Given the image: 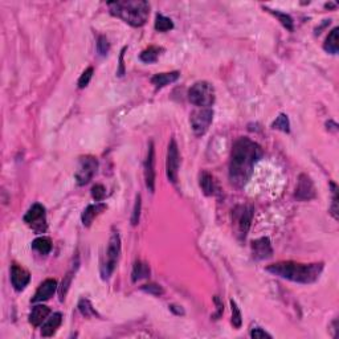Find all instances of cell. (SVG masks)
I'll return each instance as SVG.
<instances>
[{
	"label": "cell",
	"mask_w": 339,
	"mask_h": 339,
	"mask_svg": "<svg viewBox=\"0 0 339 339\" xmlns=\"http://www.w3.org/2000/svg\"><path fill=\"white\" fill-rule=\"evenodd\" d=\"M262 156V150L256 142L241 136L233 143L229 160V181L236 187H244L251 179L254 164Z\"/></svg>",
	"instance_id": "6da1fadb"
},
{
	"label": "cell",
	"mask_w": 339,
	"mask_h": 339,
	"mask_svg": "<svg viewBox=\"0 0 339 339\" xmlns=\"http://www.w3.org/2000/svg\"><path fill=\"white\" fill-rule=\"evenodd\" d=\"M274 276H278L285 280L298 282V284H313L319 278L323 264H298L293 261H284L272 264L266 268Z\"/></svg>",
	"instance_id": "7a4b0ae2"
},
{
	"label": "cell",
	"mask_w": 339,
	"mask_h": 339,
	"mask_svg": "<svg viewBox=\"0 0 339 339\" xmlns=\"http://www.w3.org/2000/svg\"><path fill=\"white\" fill-rule=\"evenodd\" d=\"M110 14L119 18L131 27H142L147 22L150 15V4L144 0H125L107 3Z\"/></svg>",
	"instance_id": "3957f363"
},
{
	"label": "cell",
	"mask_w": 339,
	"mask_h": 339,
	"mask_svg": "<svg viewBox=\"0 0 339 339\" xmlns=\"http://www.w3.org/2000/svg\"><path fill=\"white\" fill-rule=\"evenodd\" d=\"M188 100L199 107H210L215 102V89L207 81H199L194 84L188 92Z\"/></svg>",
	"instance_id": "277c9868"
},
{
	"label": "cell",
	"mask_w": 339,
	"mask_h": 339,
	"mask_svg": "<svg viewBox=\"0 0 339 339\" xmlns=\"http://www.w3.org/2000/svg\"><path fill=\"white\" fill-rule=\"evenodd\" d=\"M119 254H121V237H119L118 233L114 232L109 240L105 261L101 265V276H102L103 280H107L111 276V273L114 272Z\"/></svg>",
	"instance_id": "5b68a950"
},
{
	"label": "cell",
	"mask_w": 339,
	"mask_h": 339,
	"mask_svg": "<svg viewBox=\"0 0 339 339\" xmlns=\"http://www.w3.org/2000/svg\"><path fill=\"white\" fill-rule=\"evenodd\" d=\"M97 168H98V160L92 155H85L81 156L78 160L77 171L74 174V178L77 181L78 186L88 185L92 181L93 177L96 175Z\"/></svg>",
	"instance_id": "8992f818"
},
{
	"label": "cell",
	"mask_w": 339,
	"mask_h": 339,
	"mask_svg": "<svg viewBox=\"0 0 339 339\" xmlns=\"http://www.w3.org/2000/svg\"><path fill=\"white\" fill-rule=\"evenodd\" d=\"M212 119H214V110L211 107H200L199 110L194 111L190 122L195 135H204L210 129Z\"/></svg>",
	"instance_id": "52a82bcc"
},
{
	"label": "cell",
	"mask_w": 339,
	"mask_h": 339,
	"mask_svg": "<svg viewBox=\"0 0 339 339\" xmlns=\"http://www.w3.org/2000/svg\"><path fill=\"white\" fill-rule=\"evenodd\" d=\"M24 223L34 229L35 232L44 233L47 231V227H48L44 207L39 203L34 204L24 215Z\"/></svg>",
	"instance_id": "ba28073f"
},
{
	"label": "cell",
	"mask_w": 339,
	"mask_h": 339,
	"mask_svg": "<svg viewBox=\"0 0 339 339\" xmlns=\"http://www.w3.org/2000/svg\"><path fill=\"white\" fill-rule=\"evenodd\" d=\"M179 164H181V156L178 150L177 140L171 139L167 150V160H166V174L168 181L171 183L178 182V173H179Z\"/></svg>",
	"instance_id": "9c48e42d"
},
{
	"label": "cell",
	"mask_w": 339,
	"mask_h": 339,
	"mask_svg": "<svg viewBox=\"0 0 339 339\" xmlns=\"http://www.w3.org/2000/svg\"><path fill=\"white\" fill-rule=\"evenodd\" d=\"M294 196L298 200H303V202L315 198V188H314L313 181L306 174H301L298 177V183H297Z\"/></svg>",
	"instance_id": "30bf717a"
},
{
	"label": "cell",
	"mask_w": 339,
	"mask_h": 339,
	"mask_svg": "<svg viewBox=\"0 0 339 339\" xmlns=\"http://www.w3.org/2000/svg\"><path fill=\"white\" fill-rule=\"evenodd\" d=\"M154 163H155V148L154 143L150 142V144H148L147 156H146V160H144V181H146V187L148 188V191L150 192L155 191Z\"/></svg>",
	"instance_id": "8fae6325"
},
{
	"label": "cell",
	"mask_w": 339,
	"mask_h": 339,
	"mask_svg": "<svg viewBox=\"0 0 339 339\" xmlns=\"http://www.w3.org/2000/svg\"><path fill=\"white\" fill-rule=\"evenodd\" d=\"M31 274L27 269H24L23 266L19 264H14L11 268V282L12 286L15 288V290L22 291L26 288L27 285L30 284Z\"/></svg>",
	"instance_id": "7c38bea8"
},
{
	"label": "cell",
	"mask_w": 339,
	"mask_h": 339,
	"mask_svg": "<svg viewBox=\"0 0 339 339\" xmlns=\"http://www.w3.org/2000/svg\"><path fill=\"white\" fill-rule=\"evenodd\" d=\"M236 215V221L237 225H239L240 233L245 237V235L248 233L249 228H251L252 218H253V208L249 206L239 207L235 212Z\"/></svg>",
	"instance_id": "4fadbf2b"
},
{
	"label": "cell",
	"mask_w": 339,
	"mask_h": 339,
	"mask_svg": "<svg viewBox=\"0 0 339 339\" xmlns=\"http://www.w3.org/2000/svg\"><path fill=\"white\" fill-rule=\"evenodd\" d=\"M252 254L256 260H266L273 256V249L270 240L268 237L254 240L252 243Z\"/></svg>",
	"instance_id": "5bb4252c"
},
{
	"label": "cell",
	"mask_w": 339,
	"mask_h": 339,
	"mask_svg": "<svg viewBox=\"0 0 339 339\" xmlns=\"http://www.w3.org/2000/svg\"><path fill=\"white\" fill-rule=\"evenodd\" d=\"M57 289H59V286H57V281L53 280V278L45 280L44 282L39 286L36 293H35L34 298H32V302L37 303L43 302V301H47V299H49L52 295L55 294Z\"/></svg>",
	"instance_id": "9a60e30c"
},
{
	"label": "cell",
	"mask_w": 339,
	"mask_h": 339,
	"mask_svg": "<svg viewBox=\"0 0 339 339\" xmlns=\"http://www.w3.org/2000/svg\"><path fill=\"white\" fill-rule=\"evenodd\" d=\"M106 208H107L106 204H103V203H96V204H90V206H88L84 210V212H82V216H81L82 224H84L85 227H90L93 221H94V219H96L97 216H100V215L102 214L103 211L106 210Z\"/></svg>",
	"instance_id": "2e32d148"
},
{
	"label": "cell",
	"mask_w": 339,
	"mask_h": 339,
	"mask_svg": "<svg viewBox=\"0 0 339 339\" xmlns=\"http://www.w3.org/2000/svg\"><path fill=\"white\" fill-rule=\"evenodd\" d=\"M199 183L202 191L204 192V195L212 196L218 191V183L215 181V178L210 173H207V171H203V173L200 174Z\"/></svg>",
	"instance_id": "e0dca14e"
},
{
	"label": "cell",
	"mask_w": 339,
	"mask_h": 339,
	"mask_svg": "<svg viewBox=\"0 0 339 339\" xmlns=\"http://www.w3.org/2000/svg\"><path fill=\"white\" fill-rule=\"evenodd\" d=\"M49 314H51V309H49L48 306L45 305L35 306L30 314V323L32 324V326H35V327H37V326H40V324L48 318Z\"/></svg>",
	"instance_id": "ac0fdd59"
},
{
	"label": "cell",
	"mask_w": 339,
	"mask_h": 339,
	"mask_svg": "<svg viewBox=\"0 0 339 339\" xmlns=\"http://www.w3.org/2000/svg\"><path fill=\"white\" fill-rule=\"evenodd\" d=\"M63 322V314L61 313H55L49 318L48 321L43 324V328H41V335L43 336H52L57 331V328L60 327V324Z\"/></svg>",
	"instance_id": "d6986e66"
},
{
	"label": "cell",
	"mask_w": 339,
	"mask_h": 339,
	"mask_svg": "<svg viewBox=\"0 0 339 339\" xmlns=\"http://www.w3.org/2000/svg\"><path fill=\"white\" fill-rule=\"evenodd\" d=\"M181 73L179 72H169V73H158L155 74L154 77L151 78L152 85H155V88L160 89L164 88L166 85L173 84L179 78Z\"/></svg>",
	"instance_id": "ffe728a7"
},
{
	"label": "cell",
	"mask_w": 339,
	"mask_h": 339,
	"mask_svg": "<svg viewBox=\"0 0 339 339\" xmlns=\"http://www.w3.org/2000/svg\"><path fill=\"white\" fill-rule=\"evenodd\" d=\"M324 51L331 55H336L339 51V28H334L327 36L323 44Z\"/></svg>",
	"instance_id": "44dd1931"
},
{
	"label": "cell",
	"mask_w": 339,
	"mask_h": 339,
	"mask_svg": "<svg viewBox=\"0 0 339 339\" xmlns=\"http://www.w3.org/2000/svg\"><path fill=\"white\" fill-rule=\"evenodd\" d=\"M148 277H150V268H148L147 264H144L142 261H136L133 266V273H131L133 282L143 280V278H148Z\"/></svg>",
	"instance_id": "7402d4cb"
},
{
	"label": "cell",
	"mask_w": 339,
	"mask_h": 339,
	"mask_svg": "<svg viewBox=\"0 0 339 339\" xmlns=\"http://www.w3.org/2000/svg\"><path fill=\"white\" fill-rule=\"evenodd\" d=\"M32 249L39 252L40 254H48L52 251V241L49 237L41 236L34 240L32 243Z\"/></svg>",
	"instance_id": "603a6c76"
},
{
	"label": "cell",
	"mask_w": 339,
	"mask_h": 339,
	"mask_svg": "<svg viewBox=\"0 0 339 339\" xmlns=\"http://www.w3.org/2000/svg\"><path fill=\"white\" fill-rule=\"evenodd\" d=\"M160 51H162V49L158 48V47H148L147 49H144V51L139 55L140 61H143V63L146 64L155 63L156 59H158L159 52Z\"/></svg>",
	"instance_id": "cb8c5ba5"
},
{
	"label": "cell",
	"mask_w": 339,
	"mask_h": 339,
	"mask_svg": "<svg viewBox=\"0 0 339 339\" xmlns=\"http://www.w3.org/2000/svg\"><path fill=\"white\" fill-rule=\"evenodd\" d=\"M173 28L174 23L171 19L160 15V14L156 15V19H155V30L159 31V32H167V31H171Z\"/></svg>",
	"instance_id": "d4e9b609"
},
{
	"label": "cell",
	"mask_w": 339,
	"mask_h": 339,
	"mask_svg": "<svg viewBox=\"0 0 339 339\" xmlns=\"http://www.w3.org/2000/svg\"><path fill=\"white\" fill-rule=\"evenodd\" d=\"M272 127L273 129L281 130V131H284V133H289V131H290V122H289L288 115L281 113V114L277 117L276 121L272 123Z\"/></svg>",
	"instance_id": "484cf974"
},
{
	"label": "cell",
	"mask_w": 339,
	"mask_h": 339,
	"mask_svg": "<svg viewBox=\"0 0 339 339\" xmlns=\"http://www.w3.org/2000/svg\"><path fill=\"white\" fill-rule=\"evenodd\" d=\"M78 310H80V313L84 315V317L86 318H90V317H94V315H97V311L94 309H93L92 303H90V301L89 299H85L82 298L80 302H78Z\"/></svg>",
	"instance_id": "4316f807"
},
{
	"label": "cell",
	"mask_w": 339,
	"mask_h": 339,
	"mask_svg": "<svg viewBox=\"0 0 339 339\" xmlns=\"http://www.w3.org/2000/svg\"><path fill=\"white\" fill-rule=\"evenodd\" d=\"M266 10H268V11H269L272 15L276 16V18L280 20L281 24H282V26L286 28V30L293 31V19H291L290 16L286 15V14H284V12L274 11V10H269V8H266Z\"/></svg>",
	"instance_id": "83f0119b"
},
{
	"label": "cell",
	"mask_w": 339,
	"mask_h": 339,
	"mask_svg": "<svg viewBox=\"0 0 339 339\" xmlns=\"http://www.w3.org/2000/svg\"><path fill=\"white\" fill-rule=\"evenodd\" d=\"M72 280H73V272H69L67 276L64 277L63 282H61V286H59V295L60 299L64 301L65 299V295H67L68 290H69V286L72 284Z\"/></svg>",
	"instance_id": "f1b7e54d"
},
{
	"label": "cell",
	"mask_w": 339,
	"mask_h": 339,
	"mask_svg": "<svg viewBox=\"0 0 339 339\" xmlns=\"http://www.w3.org/2000/svg\"><path fill=\"white\" fill-rule=\"evenodd\" d=\"M231 307H232V319H231V322H232L233 327L240 328L241 323H243V318H241V311H240L239 306L233 299H231Z\"/></svg>",
	"instance_id": "f546056e"
},
{
	"label": "cell",
	"mask_w": 339,
	"mask_h": 339,
	"mask_svg": "<svg viewBox=\"0 0 339 339\" xmlns=\"http://www.w3.org/2000/svg\"><path fill=\"white\" fill-rule=\"evenodd\" d=\"M97 51L101 56H106L110 51V43L106 36H100L97 40Z\"/></svg>",
	"instance_id": "4dcf8cb0"
},
{
	"label": "cell",
	"mask_w": 339,
	"mask_h": 339,
	"mask_svg": "<svg viewBox=\"0 0 339 339\" xmlns=\"http://www.w3.org/2000/svg\"><path fill=\"white\" fill-rule=\"evenodd\" d=\"M330 186H331L332 188V204H331V208H330V212H331V215L334 216V219H336L338 220V187H336L335 183H330Z\"/></svg>",
	"instance_id": "1f68e13d"
},
{
	"label": "cell",
	"mask_w": 339,
	"mask_h": 339,
	"mask_svg": "<svg viewBox=\"0 0 339 339\" xmlns=\"http://www.w3.org/2000/svg\"><path fill=\"white\" fill-rule=\"evenodd\" d=\"M93 72H94V69H93L92 67H89L88 69L85 70L84 73L81 74L80 80H78V88L84 89L88 86L89 82H90V80H92V77H93Z\"/></svg>",
	"instance_id": "d6a6232c"
},
{
	"label": "cell",
	"mask_w": 339,
	"mask_h": 339,
	"mask_svg": "<svg viewBox=\"0 0 339 339\" xmlns=\"http://www.w3.org/2000/svg\"><path fill=\"white\" fill-rule=\"evenodd\" d=\"M140 289H142L143 291H146V293H148V294L156 295V297H160V295L164 294V290H163L162 286H160V285H156V284L143 285Z\"/></svg>",
	"instance_id": "836d02e7"
},
{
	"label": "cell",
	"mask_w": 339,
	"mask_h": 339,
	"mask_svg": "<svg viewBox=\"0 0 339 339\" xmlns=\"http://www.w3.org/2000/svg\"><path fill=\"white\" fill-rule=\"evenodd\" d=\"M92 196L96 202H102V200L105 199V196H106V188L103 187L102 185L93 186Z\"/></svg>",
	"instance_id": "e575fe53"
},
{
	"label": "cell",
	"mask_w": 339,
	"mask_h": 339,
	"mask_svg": "<svg viewBox=\"0 0 339 339\" xmlns=\"http://www.w3.org/2000/svg\"><path fill=\"white\" fill-rule=\"evenodd\" d=\"M139 216H140V195L136 196L135 200V207H134L133 218H131V224L136 225L139 223Z\"/></svg>",
	"instance_id": "d590c367"
},
{
	"label": "cell",
	"mask_w": 339,
	"mask_h": 339,
	"mask_svg": "<svg viewBox=\"0 0 339 339\" xmlns=\"http://www.w3.org/2000/svg\"><path fill=\"white\" fill-rule=\"evenodd\" d=\"M251 336L253 339H260V338H272L269 332H266L265 330H262L261 327H253L251 330Z\"/></svg>",
	"instance_id": "8d00e7d4"
},
{
	"label": "cell",
	"mask_w": 339,
	"mask_h": 339,
	"mask_svg": "<svg viewBox=\"0 0 339 339\" xmlns=\"http://www.w3.org/2000/svg\"><path fill=\"white\" fill-rule=\"evenodd\" d=\"M127 49V47H125V48L122 49L121 52V60H119V70H118V76H123V73H125V65H123V55H125V51Z\"/></svg>",
	"instance_id": "74e56055"
},
{
	"label": "cell",
	"mask_w": 339,
	"mask_h": 339,
	"mask_svg": "<svg viewBox=\"0 0 339 339\" xmlns=\"http://www.w3.org/2000/svg\"><path fill=\"white\" fill-rule=\"evenodd\" d=\"M215 303H216V306H218V314H215L214 317H216L215 319H218V317H220L221 313H223V310H224V307H223V303L220 302V299H219V297H215Z\"/></svg>",
	"instance_id": "f35d334b"
},
{
	"label": "cell",
	"mask_w": 339,
	"mask_h": 339,
	"mask_svg": "<svg viewBox=\"0 0 339 339\" xmlns=\"http://www.w3.org/2000/svg\"><path fill=\"white\" fill-rule=\"evenodd\" d=\"M177 307H178V306H175V305L169 306V309L173 310V311H175V313H177L178 315H181V314H182V315H183V314H185L183 309H177Z\"/></svg>",
	"instance_id": "ab89813d"
}]
</instances>
